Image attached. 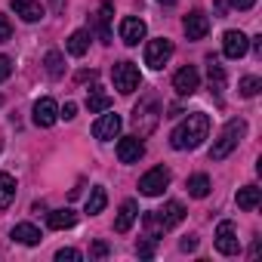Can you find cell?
Returning <instances> with one entry per match:
<instances>
[{
	"label": "cell",
	"mask_w": 262,
	"mask_h": 262,
	"mask_svg": "<svg viewBox=\"0 0 262 262\" xmlns=\"http://www.w3.org/2000/svg\"><path fill=\"white\" fill-rule=\"evenodd\" d=\"M207 136H210V117L204 111H194L170 133V145L176 151H194V148L204 145Z\"/></svg>",
	"instance_id": "obj_1"
},
{
	"label": "cell",
	"mask_w": 262,
	"mask_h": 262,
	"mask_svg": "<svg viewBox=\"0 0 262 262\" xmlns=\"http://www.w3.org/2000/svg\"><path fill=\"white\" fill-rule=\"evenodd\" d=\"M244 136H247V120H244V117H231V120L222 126V133H219V139L213 142V148H210V161H225V158L241 145Z\"/></svg>",
	"instance_id": "obj_2"
},
{
	"label": "cell",
	"mask_w": 262,
	"mask_h": 262,
	"mask_svg": "<svg viewBox=\"0 0 262 262\" xmlns=\"http://www.w3.org/2000/svg\"><path fill=\"white\" fill-rule=\"evenodd\" d=\"M158 123H161V105H158L155 96H145V99L133 108V126H136V136H139V139L151 136L155 129H158Z\"/></svg>",
	"instance_id": "obj_3"
},
{
	"label": "cell",
	"mask_w": 262,
	"mask_h": 262,
	"mask_svg": "<svg viewBox=\"0 0 262 262\" xmlns=\"http://www.w3.org/2000/svg\"><path fill=\"white\" fill-rule=\"evenodd\" d=\"M111 80H114V90L120 96H133L142 83V74L133 62H114L111 65Z\"/></svg>",
	"instance_id": "obj_4"
},
{
	"label": "cell",
	"mask_w": 262,
	"mask_h": 262,
	"mask_svg": "<svg viewBox=\"0 0 262 262\" xmlns=\"http://www.w3.org/2000/svg\"><path fill=\"white\" fill-rule=\"evenodd\" d=\"M170 179H173V173H170L167 167H155V170H148V173L139 179V191H142L145 198H158V194L167 191Z\"/></svg>",
	"instance_id": "obj_5"
},
{
	"label": "cell",
	"mask_w": 262,
	"mask_h": 262,
	"mask_svg": "<svg viewBox=\"0 0 262 262\" xmlns=\"http://www.w3.org/2000/svg\"><path fill=\"white\" fill-rule=\"evenodd\" d=\"M170 56H173V40H167V37L148 40V47H145V65H148V68L161 71V68L170 62Z\"/></svg>",
	"instance_id": "obj_6"
},
{
	"label": "cell",
	"mask_w": 262,
	"mask_h": 262,
	"mask_svg": "<svg viewBox=\"0 0 262 262\" xmlns=\"http://www.w3.org/2000/svg\"><path fill=\"white\" fill-rule=\"evenodd\" d=\"M216 250L222 256H237L241 253V241H237V231H234V222L222 219L216 225Z\"/></svg>",
	"instance_id": "obj_7"
},
{
	"label": "cell",
	"mask_w": 262,
	"mask_h": 262,
	"mask_svg": "<svg viewBox=\"0 0 262 262\" xmlns=\"http://www.w3.org/2000/svg\"><path fill=\"white\" fill-rule=\"evenodd\" d=\"M120 126H123L120 114H114V111H102V117L93 123V136H96L99 142H111V139L120 136Z\"/></svg>",
	"instance_id": "obj_8"
},
{
	"label": "cell",
	"mask_w": 262,
	"mask_h": 262,
	"mask_svg": "<svg viewBox=\"0 0 262 262\" xmlns=\"http://www.w3.org/2000/svg\"><path fill=\"white\" fill-rule=\"evenodd\" d=\"M117 158H120V164H139L145 158V142L139 136H123L117 142Z\"/></svg>",
	"instance_id": "obj_9"
},
{
	"label": "cell",
	"mask_w": 262,
	"mask_h": 262,
	"mask_svg": "<svg viewBox=\"0 0 262 262\" xmlns=\"http://www.w3.org/2000/svg\"><path fill=\"white\" fill-rule=\"evenodd\" d=\"M198 86H201V74H198L194 65H185V68L176 71V77H173V90H176L179 96H194Z\"/></svg>",
	"instance_id": "obj_10"
},
{
	"label": "cell",
	"mask_w": 262,
	"mask_h": 262,
	"mask_svg": "<svg viewBox=\"0 0 262 262\" xmlns=\"http://www.w3.org/2000/svg\"><path fill=\"white\" fill-rule=\"evenodd\" d=\"M145 34H148V28H145L142 19H136V16L120 19V40H123L126 47H136L139 40H145Z\"/></svg>",
	"instance_id": "obj_11"
},
{
	"label": "cell",
	"mask_w": 262,
	"mask_h": 262,
	"mask_svg": "<svg viewBox=\"0 0 262 262\" xmlns=\"http://www.w3.org/2000/svg\"><path fill=\"white\" fill-rule=\"evenodd\" d=\"M182 31H185L188 40H204L207 31H210V19H207L201 10H194V13H188V16L182 19Z\"/></svg>",
	"instance_id": "obj_12"
},
{
	"label": "cell",
	"mask_w": 262,
	"mask_h": 262,
	"mask_svg": "<svg viewBox=\"0 0 262 262\" xmlns=\"http://www.w3.org/2000/svg\"><path fill=\"white\" fill-rule=\"evenodd\" d=\"M247 50H250L247 34H241V31H225V34H222V53H225L228 59H244Z\"/></svg>",
	"instance_id": "obj_13"
},
{
	"label": "cell",
	"mask_w": 262,
	"mask_h": 262,
	"mask_svg": "<svg viewBox=\"0 0 262 262\" xmlns=\"http://www.w3.org/2000/svg\"><path fill=\"white\" fill-rule=\"evenodd\" d=\"M13 13L22 19V22H40L47 16V10L40 7V0H10Z\"/></svg>",
	"instance_id": "obj_14"
},
{
	"label": "cell",
	"mask_w": 262,
	"mask_h": 262,
	"mask_svg": "<svg viewBox=\"0 0 262 262\" xmlns=\"http://www.w3.org/2000/svg\"><path fill=\"white\" fill-rule=\"evenodd\" d=\"M56 120H59V105H56L50 96L37 99V102H34V123H37V126H53Z\"/></svg>",
	"instance_id": "obj_15"
},
{
	"label": "cell",
	"mask_w": 262,
	"mask_h": 262,
	"mask_svg": "<svg viewBox=\"0 0 262 262\" xmlns=\"http://www.w3.org/2000/svg\"><path fill=\"white\" fill-rule=\"evenodd\" d=\"M155 216H158V222H161L164 231H167V228H176V225L185 219V207H182L179 201H167L161 210H155Z\"/></svg>",
	"instance_id": "obj_16"
},
{
	"label": "cell",
	"mask_w": 262,
	"mask_h": 262,
	"mask_svg": "<svg viewBox=\"0 0 262 262\" xmlns=\"http://www.w3.org/2000/svg\"><path fill=\"white\" fill-rule=\"evenodd\" d=\"M136 216H139V204L136 201H123L120 210H117V219H114V231L117 234H126L129 228H133Z\"/></svg>",
	"instance_id": "obj_17"
},
{
	"label": "cell",
	"mask_w": 262,
	"mask_h": 262,
	"mask_svg": "<svg viewBox=\"0 0 262 262\" xmlns=\"http://www.w3.org/2000/svg\"><path fill=\"white\" fill-rule=\"evenodd\" d=\"M10 237H13V241H19V244H25V247H34V244H40V241H43L40 228H37V225H31V222H19V225L10 231Z\"/></svg>",
	"instance_id": "obj_18"
},
{
	"label": "cell",
	"mask_w": 262,
	"mask_h": 262,
	"mask_svg": "<svg viewBox=\"0 0 262 262\" xmlns=\"http://www.w3.org/2000/svg\"><path fill=\"white\" fill-rule=\"evenodd\" d=\"M16 176H10L7 170H0V213H4L13 201H16Z\"/></svg>",
	"instance_id": "obj_19"
},
{
	"label": "cell",
	"mask_w": 262,
	"mask_h": 262,
	"mask_svg": "<svg viewBox=\"0 0 262 262\" xmlns=\"http://www.w3.org/2000/svg\"><path fill=\"white\" fill-rule=\"evenodd\" d=\"M47 225L53 228V231H62V228H74L77 225V213L74 210H53L50 216H47Z\"/></svg>",
	"instance_id": "obj_20"
},
{
	"label": "cell",
	"mask_w": 262,
	"mask_h": 262,
	"mask_svg": "<svg viewBox=\"0 0 262 262\" xmlns=\"http://www.w3.org/2000/svg\"><path fill=\"white\" fill-rule=\"evenodd\" d=\"M111 19H114V4L111 0H102V7H99V37H102V43H111Z\"/></svg>",
	"instance_id": "obj_21"
},
{
	"label": "cell",
	"mask_w": 262,
	"mask_h": 262,
	"mask_svg": "<svg viewBox=\"0 0 262 262\" xmlns=\"http://www.w3.org/2000/svg\"><path fill=\"white\" fill-rule=\"evenodd\" d=\"M68 53L71 56H86V50H90V31H83V28H77V31H71V37H68Z\"/></svg>",
	"instance_id": "obj_22"
},
{
	"label": "cell",
	"mask_w": 262,
	"mask_h": 262,
	"mask_svg": "<svg viewBox=\"0 0 262 262\" xmlns=\"http://www.w3.org/2000/svg\"><path fill=\"white\" fill-rule=\"evenodd\" d=\"M207 77H210V90L216 93V96H222V90H225V71H222V65L210 56L207 59Z\"/></svg>",
	"instance_id": "obj_23"
},
{
	"label": "cell",
	"mask_w": 262,
	"mask_h": 262,
	"mask_svg": "<svg viewBox=\"0 0 262 262\" xmlns=\"http://www.w3.org/2000/svg\"><path fill=\"white\" fill-rule=\"evenodd\" d=\"M259 198H262V191H259L256 185L237 188V207H241V210H256V207H259Z\"/></svg>",
	"instance_id": "obj_24"
},
{
	"label": "cell",
	"mask_w": 262,
	"mask_h": 262,
	"mask_svg": "<svg viewBox=\"0 0 262 262\" xmlns=\"http://www.w3.org/2000/svg\"><path fill=\"white\" fill-rule=\"evenodd\" d=\"M105 204H108V191H105L102 185H93V191H90V198H86V213H90V216H99V213L105 210Z\"/></svg>",
	"instance_id": "obj_25"
},
{
	"label": "cell",
	"mask_w": 262,
	"mask_h": 262,
	"mask_svg": "<svg viewBox=\"0 0 262 262\" xmlns=\"http://www.w3.org/2000/svg\"><path fill=\"white\" fill-rule=\"evenodd\" d=\"M86 108H90V114H102V111L111 108V96H105V93L96 86V90H90V96H86Z\"/></svg>",
	"instance_id": "obj_26"
},
{
	"label": "cell",
	"mask_w": 262,
	"mask_h": 262,
	"mask_svg": "<svg viewBox=\"0 0 262 262\" xmlns=\"http://www.w3.org/2000/svg\"><path fill=\"white\" fill-rule=\"evenodd\" d=\"M43 65H47V74H50V77H62V74H65V56H62L59 50H50V53L43 56Z\"/></svg>",
	"instance_id": "obj_27"
},
{
	"label": "cell",
	"mask_w": 262,
	"mask_h": 262,
	"mask_svg": "<svg viewBox=\"0 0 262 262\" xmlns=\"http://www.w3.org/2000/svg\"><path fill=\"white\" fill-rule=\"evenodd\" d=\"M188 194L191 198H207L210 194V176H204V173H194L191 179H188Z\"/></svg>",
	"instance_id": "obj_28"
},
{
	"label": "cell",
	"mask_w": 262,
	"mask_h": 262,
	"mask_svg": "<svg viewBox=\"0 0 262 262\" xmlns=\"http://www.w3.org/2000/svg\"><path fill=\"white\" fill-rule=\"evenodd\" d=\"M237 90H241V96H244V99H253V96L262 90V80H259V77H253V74H247V77H241Z\"/></svg>",
	"instance_id": "obj_29"
},
{
	"label": "cell",
	"mask_w": 262,
	"mask_h": 262,
	"mask_svg": "<svg viewBox=\"0 0 262 262\" xmlns=\"http://www.w3.org/2000/svg\"><path fill=\"white\" fill-rule=\"evenodd\" d=\"M142 222H145V228H148V237H155V241H158V237L164 234V225L158 222L155 210H151V213H145V216H142Z\"/></svg>",
	"instance_id": "obj_30"
},
{
	"label": "cell",
	"mask_w": 262,
	"mask_h": 262,
	"mask_svg": "<svg viewBox=\"0 0 262 262\" xmlns=\"http://www.w3.org/2000/svg\"><path fill=\"white\" fill-rule=\"evenodd\" d=\"M56 259H59V262H80V259H83V253H80V250H74V247H62V250L56 253Z\"/></svg>",
	"instance_id": "obj_31"
},
{
	"label": "cell",
	"mask_w": 262,
	"mask_h": 262,
	"mask_svg": "<svg viewBox=\"0 0 262 262\" xmlns=\"http://www.w3.org/2000/svg\"><path fill=\"white\" fill-rule=\"evenodd\" d=\"M136 253H139L142 259H151V256H155V237H145V241H139Z\"/></svg>",
	"instance_id": "obj_32"
},
{
	"label": "cell",
	"mask_w": 262,
	"mask_h": 262,
	"mask_svg": "<svg viewBox=\"0 0 262 262\" xmlns=\"http://www.w3.org/2000/svg\"><path fill=\"white\" fill-rule=\"evenodd\" d=\"M105 256H108V244L105 241H96L90 247V259H105Z\"/></svg>",
	"instance_id": "obj_33"
},
{
	"label": "cell",
	"mask_w": 262,
	"mask_h": 262,
	"mask_svg": "<svg viewBox=\"0 0 262 262\" xmlns=\"http://www.w3.org/2000/svg\"><path fill=\"white\" fill-rule=\"evenodd\" d=\"M10 37H13V25H10L7 16H0V43H7Z\"/></svg>",
	"instance_id": "obj_34"
},
{
	"label": "cell",
	"mask_w": 262,
	"mask_h": 262,
	"mask_svg": "<svg viewBox=\"0 0 262 262\" xmlns=\"http://www.w3.org/2000/svg\"><path fill=\"white\" fill-rule=\"evenodd\" d=\"M10 74H13V59L10 56H0V83H4Z\"/></svg>",
	"instance_id": "obj_35"
},
{
	"label": "cell",
	"mask_w": 262,
	"mask_h": 262,
	"mask_svg": "<svg viewBox=\"0 0 262 262\" xmlns=\"http://www.w3.org/2000/svg\"><path fill=\"white\" fill-rule=\"evenodd\" d=\"M59 117H65V120H74V117H77V105H74V102H65V108L59 111Z\"/></svg>",
	"instance_id": "obj_36"
},
{
	"label": "cell",
	"mask_w": 262,
	"mask_h": 262,
	"mask_svg": "<svg viewBox=\"0 0 262 262\" xmlns=\"http://www.w3.org/2000/svg\"><path fill=\"white\" fill-rule=\"evenodd\" d=\"M179 247H182V253H191V250H198V237H194V234H188V237H182V241H179Z\"/></svg>",
	"instance_id": "obj_37"
},
{
	"label": "cell",
	"mask_w": 262,
	"mask_h": 262,
	"mask_svg": "<svg viewBox=\"0 0 262 262\" xmlns=\"http://www.w3.org/2000/svg\"><path fill=\"white\" fill-rule=\"evenodd\" d=\"M228 4H231L234 10H253V4H256V0H228Z\"/></svg>",
	"instance_id": "obj_38"
},
{
	"label": "cell",
	"mask_w": 262,
	"mask_h": 262,
	"mask_svg": "<svg viewBox=\"0 0 262 262\" xmlns=\"http://www.w3.org/2000/svg\"><path fill=\"white\" fill-rule=\"evenodd\" d=\"M253 50H256V56H262V37H256V40H253Z\"/></svg>",
	"instance_id": "obj_39"
},
{
	"label": "cell",
	"mask_w": 262,
	"mask_h": 262,
	"mask_svg": "<svg viewBox=\"0 0 262 262\" xmlns=\"http://www.w3.org/2000/svg\"><path fill=\"white\" fill-rule=\"evenodd\" d=\"M158 4H164V7H173V4H176V0H158Z\"/></svg>",
	"instance_id": "obj_40"
},
{
	"label": "cell",
	"mask_w": 262,
	"mask_h": 262,
	"mask_svg": "<svg viewBox=\"0 0 262 262\" xmlns=\"http://www.w3.org/2000/svg\"><path fill=\"white\" fill-rule=\"evenodd\" d=\"M53 4H56V10H62V0H53Z\"/></svg>",
	"instance_id": "obj_41"
}]
</instances>
